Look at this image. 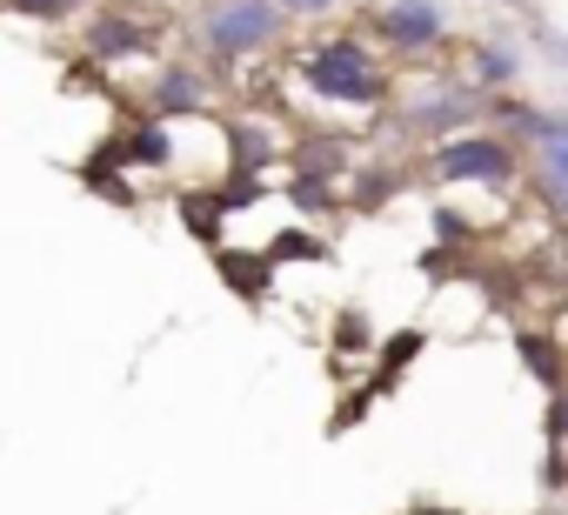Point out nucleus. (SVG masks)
<instances>
[{"instance_id": "1", "label": "nucleus", "mask_w": 568, "mask_h": 515, "mask_svg": "<svg viewBox=\"0 0 568 515\" xmlns=\"http://www.w3.org/2000/svg\"><path fill=\"white\" fill-rule=\"evenodd\" d=\"M288 74L308 101L335 108V114H382L395 101V61L375 34H355V28H335V34H315L288 54Z\"/></svg>"}, {"instance_id": "2", "label": "nucleus", "mask_w": 568, "mask_h": 515, "mask_svg": "<svg viewBox=\"0 0 568 515\" xmlns=\"http://www.w3.org/2000/svg\"><path fill=\"white\" fill-rule=\"evenodd\" d=\"M288 14L274 8V0H194L181 34L194 41V61H207L214 74L227 68H247L261 54H274L281 41H288Z\"/></svg>"}, {"instance_id": "3", "label": "nucleus", "mask_w": 568, "mask_h": 515, "mask_svg": "<svg viewBox=\"0 0 568 515\" xmlns=\"http://www.w3.org/2000/svg\"><path fill=\"white\" fill-rule=\"evenodd\" d=\"M481 114H488V94L468 88L455 68L408 81V88L382 108V121H388L408 148H422V141L435 148V141H448V134H468V128H481Z\"/></svg>"}, {"instance_id": "4", "label": "nucleus", "mask_w": 568, "mask_h": 515, "mask_svg": "<svg viewBox=\"0 0 568 515\" xmlns=\"http://www.w3.org/2000/svg\"><path fill=\"white\" fill-rule=\"evenodd\" d=\"M428 181H442V188H495V194H508V188H521L528 174H521V148H515L508 134H495V128H468V134H448V141L428 148Z\"/></svg>"}, {"instance_id": "5", "label": "nucleus", "mask_w": 568, "mask_h": 515, "mask_svg": "<svg viewBox=\"0 0 568 515\" xmlns=\"http://www.w3.org/2000/svg\"><path fill=\"white\" fill-rule=\"evenodd\" d=\"M74 28H81V54H88L94 68L148 61V54H161V41H168V21H161L154 8H141V0H94Z\"/></svg>"}, {"instance_id": "6", "label": "nucleus", "mask_w": 568, "mask_h": 515, "mask_svg": "<svg viewBox=\"0 0 568 515\" xmlns=\"http://www.w3.org/2000/svg\"><path fill=\"white\" fill-rule=\"evenodd\" d=\"M368 34L388 48V61H428L455 41V21L442 0H382L368 14Z\"/></svg>"}, {"instance_id": "7", "label": "nucleus", "mask_w": 568, "mask_h": 515, "mask_svg": "<svg viewBox=\"0 0 568 515\" xmlns=\"http://www.w3.org/2000/svg\"><path fill=\"white\" fill-rule=\"evenodd\" d=\"M214 101H221V74L207 61H154V74L141 88V108L161 121H207Z\"/></svg>"}, {"instance_id": "8", "label": "nucleus", "mask_w": 568, "mask_h": 515, "mask_svg": "<svg viewBox=\"0 0 568 515\" xmlns=\"http://www.w3.org/2000/svg\"><path fill=\"white\" fill-rule=\"evenodd\" d=\"M521 68H528V54H521V41L501 28V34H475V41H462V54H455V74L468 81V88H481V94H508L515 81H521Z\"/></svg>"}, {"instance_id": "9", "label": "nucleus", "mask_w": 568, "mask_h": 515, "mask_svg": "<svg viewBox=\"0 0 568 515\" xmlns=\"http://www.w3.org/2000/svg\"><path fill=\"white\" fill-rule=\"evenodd\" d=\"M521 154H528V181L541 188V201L568 221V114L548 108L541 128H535V141H528Z\"/></svg>"}, {"instance_id": "10", "label": "nucleus", "mask_w": 568, "mask_h": 515, "mask_svg": "<svg viewBox=\"0 0 568 515\" xmlns=\"http://www.w3.org/2000/svg\"><path fill=\"white\" fill-rule=\"evenodd\" d=\"M114 148H121V161L134 168V174H168L174 161H181V141H174V121H161V114H134V121H121L114 128Z\"/></svg>"}, {"instance_id": "11", "label": "nucleus", "mask_w": 568, "mask_h": 515, "mask_svg": "<svg viewBox=\"0 0 568 515\" xmlns=\"http://www.w3.org/2000/svg\"><path fill=\"white\" fill-rule=\"evenodd\" d=\"M214 275L227 282V295L234 302H247V309H261L267 295H274V282H281V262H274V254L261 248V254H241V248H214Z\"/></svg>"}, {"instance_id": "12", "label": "nucleus", "mask_w": 568, "mask_h": 515, "mask_svg": "<svg viewBox=\"0 0 568 515\" xmlns=\"http://www.w3.org/2000/svg\"><path fill=\"white\" fill-rule=\"evenodd\" d=\"M221 134L234 148V168L227 174H267V168L288 161V141L267 128V114H234V121H221Z\"/></svg>"}, {"instance_id": "13", "label": "nucleus", "mask_w": 568, "mask_h": 515, "mask_svg": "<svg viewBox=\"0 0 568 515\" xmlns=\"http://www.w3.org/2000/svg\"><path fill=\"white\" fill-rule=\"evenodd\" d=\"M128 174H134V168L121 161L114 134H108V141H101L88 161H81V188H88V194H101V201H114V208H134V201H141V188H134Z\"/></svg>"}, {"instance_id": "14", "label": "nucleus", "mask_w": 568, "mask_h": 515, "mask_svg": "<svg viewBox=\"0 0 568 515\" xmlns=\"http://www.w3.org/2000/svg\"><path fill=\"white\" fill-rule=\"evenodd\" d=\"M515 355H521V368H528V375H535L548 395L568 382V362H561V342H555V335H541V329H521V335H515Z\"/></svg>"}, {"instance_id": "15", "label": "nucleus", "mask_w": 568, "mask_h": 515, "mask_svg": "<svg viewBox=\"0 0 568 515\" xmlns=\"http://www.w3.org/2000/svg\"><path fill=\"white\" fill-rule=\"evenodd\" d=\"M227 194L221 188H194L187 201H181V221H187V234L194 241H207V248H221V228H227Z\"/></svg>"}, {"instance_id": "16", "label": "nucleus", "mask_w": 568, "mask_h": 515, "mask_svg": "<svg viewBox=\"0 0 568 515\" xmlns=\"http://www.w3.org/2000/svg\"><path fill=\"white\" fill-rule=\"evenodd\" d=\"M88 8H94V0H0V14H21L34 28H74Z\"/></svg>"}, {"instance_id": "17", "label": "nucleus", "mask_w": 568, "mask_h": 515, "mask_svg": "<svg viewBox=\"0 0 568 515\" xmlns=\"http://www.w3.org/2000/svg\"><path fill=\"white\" fill-rule=\"evenodd\" d=\"M561 462H568V382L548 395V482H561Z\"/></svg>"}, {"instance_id": "18", "label": "nucleus", "mask_w": 568, "mask_h": 515, "mask_svg": "<svg viewBox=\"0 0 568 515\" xmlns=\"http://www.w3.org/2000/svg\"><path fill=\"white\" fill-rule=\"evenodd\" d=\"M422 355V329H408V335H395L388 349H382V375H375V388H388V375L402 368V362H415Z\"/></svg>"}, {"instance_id": "19", "label": "nucleus", "mask_w": 568, "mask_h": 515, "mask_svg": "<svg viewBox=\"0 0 568 515\" xmlns=\"http://www.w3.org/2000/svg\"><path fill=\"white\" fill-rule=\"evenodd\" d=\"M521 28H528V41H535V48H541V54L555 61V74H568V34H555V28H548L541 14H535V21H521Z\"/></svg>"}, {"instance_id": "20", "label": "nucleus", "mask_w": 568, "mask_h": 515, "mask_svg": "<svg viewBox=\"0 0 568 515\" xmlns=\"http://www.w3.org/2000/svg\"><path fill=\"white\" fill-rule=\"evenodd\" d=\"M274 8H281V14H288L295 28H308V21H328V14L342 8V0H274Z\"/></svg>"}, {"instance_id": "21", "label": "nucleus", "mask_w": 568, "mask_h": 515, "mask_svg": "<svg viewBox=\"0 0 568 515\" xmlns=\"http://www.w3.org/2000/svg\"><path fill=\"white\" fill-rule=\"evenodd\" d=\"M495 8H508L515 21H535V14H541V8H535V0H495Z\"/></svg>"}, {"instance_id": "22", "label": "nucleus", "mask_w": 568, "mask_h": 515, "mask_svg": "<svg viewBox=\"0 0 568 515\" xmlns=\"http://www.w3.org/2000/svg\"><path fill=\"white\" fill-rule=\"evenodd\" d=\"M408 515H455V508H408Z\"/></svg>"}, {"instance_id": "23", "label": "nucleus", "mask_w": 568, "mask_h": 515, "mask_svg": "<svg viewBox=\"0 0 568 515\" xmlns=\"http://www.w3.org/2000/svg\"><path fill=\"white\" fill-rule=\"evenodd\" d=\"M541 515H568V508H541Z\"/></svg>"}]
</instances>
